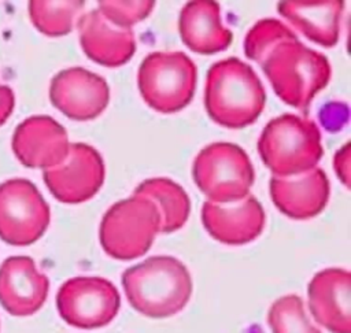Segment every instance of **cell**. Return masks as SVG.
Instances as JSON below:
<instances>
[{"label": "cell", "mask_w": 351, "mask_h": 333, "mask_svg": "<svg viewBox=\"0 0 351 333\" xmlns=\"http://www.w3.org/2000/svg\"><path fill=\"white\" fill-rule=\"evenodd\" d=\"M84 1L32 0L29 1V16L33 25L45 36L60 37L73 30L74 22L84 10Z\"/></svg>", "instance_id": "cell-21"}, {"label": "cell", "mask_w": 351, "mask_h": 333, "mask_svg": "<svg viewBox=\"0 0 351 333\" xmlns=\"http://www.w3.org/2000/svg\"><path fill=\"white\" fill-rule=\"evenodd\" d=\"M104 175L101 155L84 143L70 144L67 158L43 173L52 196L66 204H80L92 199L101 188Z\"/></svg>", "instance_id": "cell-10"}, {"label": "cell", "mask_w": 351, "mask_h": 333, "mask_svg": "<svg viewBox=\"0 0 351 333\" xmlns=\"http://www.w3.org/2000/svg\"><path fill=\"white\" fill-rule=\"evenodd\" d=\"M192 175L196 186L213 203H234L250 195L254 167L243 148L230 143H213L195 158Z\"/></svg>", "instance_id": "cell-7"}, {"label": "cell", "mask_w": 351, "mask_h": 333, "mask_svg": "<svg viewBox=\"0 0 351 333\" xmlns=\"http://www.w3.org/2000/svg\"><path fill=\"white\" fill-rule=\"evenodd\" d=\"M333 167L341 182L348 186L350 182V144H344L335 155Z\"/></svg>", "instance_id": "cell-26"}, {"label": "cell", "mask_w": 351, "mask_h": 333, "mask_svg": "<svg viewBox=\"0 0 351 333\" xmlns=\"http://www.w3.org/2000/svg\"><path fill=\"white\" fill-rule=\"evenodd\" d=\"M267 322L273 333H322L306 315L302 297L285 295L269 308Z\"/></svg>", "instance_id": "cell-23"}, {"label": "cell", "mask_w": 351, "mask_h": 333, "mask_svg": "<svg viewBox=\"0 0 351 333\" xmlns=\"http://www.w3.org/2000/svg\"><path fill=\"white\" fill-rule=\"evenodd\" d=\"M202 222L214 240L228 245H243L262 233L265 211L252 195L228 204L204 201Z\"/></svg>", "instance_id": "cell-13"}, {"label": "cell", "mask_w": 351, "mask_h": 333, "mask_svg": "<svg viewBox=\"0 0 351 333\" xmlns=\"http://www.w3.org/2000/svg\"><path fill=\"white\" fill-rule=\"evenodd\" d=\"M196 77V66L184 52H152L140 64L137 82L151 108L173 114L191 103Z\"/></svg>", "instance_id": "cell-6"}, {"label": "cell", "mask_w": 351, "mask_h": 333, "mask_svg": "<svg viewBox=\"0 0 351 333\" xmlns=\"http://www.w3.org/2000/svg\"><path fill=\"white\" fill-rule=\"evenodd\" d=\"M348 119V107L346 103L332 101L322 107L319 121L328 132H339Z\"/></svg>", "instance_id": "cell-25"}, {"label": "cell", "mask_w": 351, "mask_h": 333, "mask_svg": "<svg viewBox=\"0 0 351 333\" xmlns=\"http://www.w3.org/2000/svg\"><path fill=\"white\" fill-rule=\"evenodd\" d=\"M160 229V214L152 200L133 195L114 203L103 215L99 229L101 248L119 260L143 256Z\"/></svg>", "instance_id": "cell-5"}, {"label": "cell", "mask_w": 351, "mask_h": 333, "mask_svg": "<svg viewBox=\"0 0 351 333\" xmlns=\"http://www.w3.org/2000/svg\"><path fill=\"white\" fill-rule=\"evenodd\" d=\"M155 3L151 0L137 1H114L101 0L97 3V11L114 26L130 29V26L145 19L154 10Z\"/></svg>", "instance_id": "cell-24"}, {"label": "cell", "mask_w": 351, "mask_h": 333, "mask_svg": "<svg viewBox=\"0 0 351 333\" xmlns=\"http://www.w3.org/2000/svg\"><path fill=\"white\" fill-rule=\"evenodd\" d=\"M15 106V96L10 86L0 84V126L8 119Z\"/></svg>", "instance_id": "cell-27"}, {"label": "cell", "mask_w": 351, "mask_h": 333, "mask_svg": "<svg viewBox=\"0 0 351 333\" xmlns=\"http://www.w3.org/2000/svg\"><path fill=\"white\" fill-rule=\"evenodd\" d=\"M308 307L314 319L330 333L351 332V275L344 269L318 271L308 284Z\"/></svg>", "instance_id": "cell-15"}, {"label": "cell", "mask_w": 351, "mask_h": 333, "mask_svg": "<svg viewBox=\"0 0 351 333\" xmlns=\"http://www.w3.org/2000/svg\"><path fill=\"white\" fill-rule=\"evenodd\" d=\"M51 211L33 182L12 178L0 184V238L25 247L36 243L47 230Z\"/></svg>", "instance_id": "cell-8"}, {"label": "cell", "mask_w": 351, "mask_h": 333, "mask_svg": "<svg viewBox=\"0 0 351 333\" xmlns=\"http://www.w3.org/2000/svg\"><path fill=\"white\" fill-rule=\"evenodd\" d=\"M56 307L69 325L96 329L108 325L118 314L121 297L112 282L101 277H74L58 291Z\"/></svg>", "instance_id": "cell-9"}, {"label": "cell", "mask_w": 351, "mask_h": 333, "mask_svg": "<svg viewBox=\"0 0 351 333\" xmlns=\"http://www.w3.org/2000/svg\"><path fill=\"white\" fill-rule=\"evenodd\" d=\"M265 103V88L250 64L226 58L210 67L204 106L215 123L229 129L245 127L259 118Z\"/></svg>", "instance_id": "cell-1"}, {"label": "cell", "mask_w": 351, "mask_h": 333, "mask_svg": "<svg viewBox=\"0 0 351 333\" xmlns=\"http://www.w3.org/2000/svg\"><path fill=\"white\" fill-rule=\"evenodd\" d=\"M133 195L145 196L155 203L160 214L159 232L162 233L181 229L189 218L191 200L186 192L169 178H148L134 189Z\"/></svg>", "instance_id": "cell-20"}, {"label": "cell", "mask_w": 351, "mask_h": 333, "mask_svg": "<svg viewBox=\"0 0 351 333\" xmlns=\"http://www.w3.org/2000/svg\"><path fill=\"white\" fill-rule=\"evenodd\" d=\"M299 38L288 26L278 19L265 18L248 30L244 40V53L248 59L262 64L278 44Z\"/></svg>", "instance_id": "cell-22"}, {"label": "cell", "mask_w": 351, "mask_h": 333, "mask_svg": "<svg viewBox=\"0 0 351 333\" xmlns=\"http://www.w3.org/2000/svg\"><path fill=\"white\" fill-rule=\"evenodd\" d=\"M261 66L274 93L302 112L308 111L313 99L332 75L328 58L299 40L278 44Z\"/></svg>", "instance_id": "cell-3"}, {"label": "cell", "mask_w": 351, "mask_h": 333, "mask_svg": "<svg viewBox=\"0 0 351 333\" xmlns=\"http://www.w3.org/2000/svg\"><path fill=\"white\" fill-rule=\"evenodd\" d=\"M77 29L85 55L106 67H119L136 52V40L130 29L111 25L97 10L78 18Z\"/></svg>", "instance_id": "cell-17"}, {"label": "cell", "mask_w": 351, "mask_h": 333, "mask_svg": "<svg viewBox=\"0 0 351 333\" xmlns=\"http://www.w3.org/2000/svg\"><path fill=\"white\" fill-rule=\"evenodd\" d=\"M122 285L129 304L149 318L176 315L192 295V278L186 266L166 255L151 256L126 269Z\"/></svg>", "instance_id": "cell-2"}, {"label": "cell", "mask_w": 351, "mask_h": 333, "mask_svg": "<svg viewBox=\"0 0 351 333\" xmlns=\"http://www.w3.org/2000/svg\"><path fill=\"white\" fill-rule=\"evenodd\" d=\"M269 189L276 207L284 215L299 221L318 215L330 193L329 180L319 167L293 177H271Z\"/></svg>", "instance_id": "cell-16"}, {"label": "cell", "mask_w": 351, "mask_h": 333, "mask_svg": "<svg viewBox=\"0 0 351 333\" xmlns=\"http://www.w3.org/2000/svg\"><path fill=\"white\" fill-rule=\"evenodd\" d=\"M258 152L274 177H293L313 170L324 155L321 132L314 121L282 114L266 123Z\"/></svg>", "instance_id": "cell-4"}, {"label": "cell", "mask_w": 351, "mask_h": 333, "mask_svg": "<svg viewBox=\"0 0 351 333\" xmlns=\"http://www.w3.org/2000/svg\"><path fill=\"white\" fill-rule=\"evenodd\" d=\"M49 99L67 118L89 121L108 106L110 88L103 77L82 67H70L52 78Z\"/></svg>", "instance_id": "cell-11"}, {"label": "cell", "mask_w": 351, "mask_h": 333, "mask_svg": "<svg viewBox=\"0 0 351 333\" xmlns=\"http://www.w3.org/2000/svg\"><path fill=\"white\" fill-rule=\"evenodd\" d=\"M48 277L29 256H10L0 266V304L15 317L37 312L47 300Z\"/></svg>", "instance_id": "cell-14"}, {"label": "cell", "mask_w": 351, "mask_h": 333, "mask_svg": "<svg viewBox=\"0 0 351 333\" xmlns=\"http://www.w3.org/2000/svg\"><path fill=\"white\" fill-rule=\"evenodd\" d=\"M277 11L310 41L325 48L337 44L344 1H280Z\"/></svg>", "instance_id": "cell-19"}, {"label": "cell", "mask_w": 351, "mask_h": 333, "mask_svg": "<svg viewBox=\"0 0 351 333\" xmlns=\"http://www.w3.org/2000/svg\"><path fill=\"white\" fill-rule=\"evenodd\" d=\"M178 29L182 42L203 55L225 51L233 40L232 32L222 25L221 8L215 1L186 3L180 12Z\"/></svg>", "instance_id": "cell-18"}, {"label": "cell", "mask_w": 351, "mask_h": 333, "mask_svg": "<svg viewBox=\"0 0 351 333\" xmlns=\"http://www.w3.org/2000/svg\"><path fill=\"white\" fill-rule=\"evenodd\" d=\"M64 127L48 115H33L21 122L12 136V151L18 160L32 169H51L69 155Z\"/></svg>", "instance_id": "cell-12"}]
</instances>
